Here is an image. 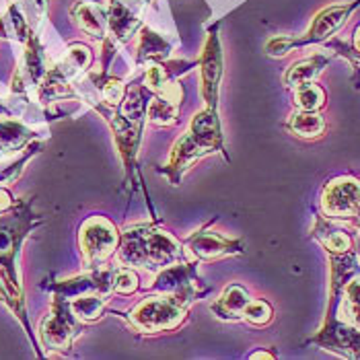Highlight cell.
<instances>
[{"instance_id":"6da1fadb","label":"cell","mask_w":360,"mask_h":360,"mask_svg":"<svg viewBox=\"0 0 360 360\" xmlns=\"http://www.w3.org/2000/svg\"><path fill=\"white\" fill-rule=\"evenodd\" d=\"M184 257L179 243L161 229L150 224L128 226L120 245V262L128 268H140L159 274Z\"/></svg>"},{"instance_id":"7a4b0ae2","label":"cell","mask_w":360,"mask_h":360,"mask_svg":"<svg viewBox=\"0 0 360 360\" xmlns=\"http://www.w3.org/2000/svg\"><path fill=\"white\" fill-rule=\"evenodd\" d=\"M222 148L221 136V122L219 113L214 108H208L202 113H198L188 132L173 144L169 163H167V173L173 179V184L179 181V177L194 165L198 159L217 153Z\"/></svg>"},{"instance_id":"3957f363","label":"cell","mask_w":360,"mask_h":360,"mask_svg":"<svg viewBox=\"0 0 360 360\" xmlns=\"http://www.w3.org/2000/svg\"><path fill=\"white\" fill-rule=\"evenodd\" d=\"M27 231V217H11L0 221V297L23 323H25V303H23V290H21L15 259Z\"/></svg>"},{"instance_id":"277c9868","label":"cell","mask_w":360,"mask_h":360,"mask_svg":"<svg viewBox=\"0 0 360 360\" xmlns=\"http://www.w3.org/2000/svg\"><path fill=\"white\" fill-rule=\"evenodd\" d=\"M190 299L173 292H159L155 297H146L130 313V323L142 333H159L175 330L190 307Z\"/></svg>"},{"instance_id":"5b68a950","label":"cell","mask_w":360,"mask_h":360,"mask_svg":"<svg viewBox=\"0 0 360 360\" xmlns=\"http://www.w3.org/2000/svg\"><path fill=\"white\" fill-rule=\"evenodd\" d=\"M352 13V4H333L323 11H319L311 25L307 29L301 37H290V35H276L266 44V54L280 58L286 56L295 48H303V46H311V44H321L326 39H330L335 31L346 23V19Z\"/></svg>"},{"instance_id":"8992f818","label":"cell","mask_w":360,"mask_h":360,"mask_svg":"<svg viewBox=\"0 0 360 360\" xmlns=\"http://www.w3.org/2000/svg\"><path fill=\"white\" fill-rule=\"evenodd\" d=\"M321 210L333 221H348L360 233V179L342 175L328 181L321 194Z\"/></svg>"},{"instance_id":"52a82bcc","label":"cell","mask_w":360,"mask_h":360,"mask_svg":"<svg viewBox=\"0 0 360 360\" xmlns=\"http://www.w3.org/2000/svg\"><path fill=\"white\" fill-rule=\"evenodd\" d=\"M81 250H83L84 262L89 266H99L105 262L113 251L117 250L120 235L115 226L103 217H91L81 226Z\"/></svg>"},{"instance_id":"ba28073f","label":"cell","mask_w":360,"mask_h":360,"mask_svg":"<svg viewBox=\"0 0 360 360\" xmlns=\"http://www.w3.org/2000/svg\"><path fill=\"white\" fill-rule=\"evenodd\" d=\"M309 344L346 359H360V330L338 315H328L323 328L309 340Z\"/></svg>"},{"instance_id":"9c48e42d","label":"cell","mask_w":360,"mask_h":360,"mask_svg":"<svg viewBox=\"0 0 360 360\" xmlns=\"http://www.w3.org/2000/svg\"><path fill=\"white\" fill-rule=\"evenodd\" d=\"M75 319L77 317L72 315L68 301H64V297H58L54 311L41 321V328H39L44 346L52 350H66L77 333Z\"/></svg>"},{"instance_id":"30bf717a","label":"cell","mask_w":360,"mask_h":360,"mask_svg":"<svg viewBox=\"0 0 360 360\" xmlns=\"http://www.w3.org/2000/svg\"><path fill=\"white\" fill-rule=\"evenodd\" d=\"M200 75H202V95L208 108H217L219 84L222 79V52L219 33H210L204 44V52L200 60Z\"/></svg>"},{"instance_id":"8fae6325","label":"cell","mask_w":360,"mask_h":360,"mask_svg":"<svg viewBox=\"0 0 360 360\" xmlns=\"http://www.w3.org/2000/svg\"><path fill=\"white\" fill-rule=\"evenodd\" d=\"M144 11L142 0H110L108 6V27L115 41L126 44L134 29L139 27L140 17Z\"/></svg>"},{"instance_id":"7c38bea8","label":"cell","mask_w":360,"mask_h":360,"mask_svg":"<svg viewBox=\"0 0 360 360\" xmlns=\"http://www.w3.org/2000/svg\"><path fill=\"white\" fill-rule=\"evenodd\" d=\"M188 251L198 257V259H214V257H224L241 251V243L226 239L214 231H198L188 241H186Z\"/></svg>"},{"instance_id":"4fadbf2b","label":"cell","mask_w":360,"mask_h":360,"mask_svg":"<svg viewBox=\"0 0 360 360\" xmlns=\"http://www.w3.org/2000/svg\"><path fill=\"white\" fill-rule=\"evenodd\" d=\"M330 54H313L307 56L303 60L295 62L286 72H284V84L288 89H299L303 84L315 83V79L323 72V68L328 66L330 62Z\"/></svg>"},{"instance_id":"5bb4252c","label":"cell","mask_w":360,"mask_h":360,"mask_svg":"<svg viewBox=\"0 0 360 360\" xmlns=\"http://www.w3.org/2000/svg\"><path fill=\"white\" fill-rule=\"evenodd\" d=\"M328 315H338L360 330V274L348 280L340 292V301L328 309Z\"/></svg>"},{"instance_id":"9a60e30c","label":"cell","mask_w":360,"mask_h":360,"mask_svg":"<svg viewBox=\"0 0 360 360\" xmlns=\"http://www.w3.org/2000/svg\"><path fill=\"white\" fill-rule=\"evenodd\" d=\"M251 297L250 292L239 286V284H229L224 290H222L221 299L212 305V313L224 319V321H233V319H239L243 317V311L245 307L250 305Z\"/></svg>"},{"instance_id":"2e32d148","label":"cell","mask_w":360,"mask_h":360,"mask_svg":"<svg viewBox=\"0 0 360 360\" xmlns=\"http://www.w3.org/2000/svg\"><path fill=\"white\" fill-rule=\"evenodd\" d=\"M313 237L326 248V251H328L330 255H340V253L352 251V237H350L344 229L335 226V224H332L330 221H326V219H321V217L315 219Z\"/></svg>"},{"instance_id":"e0dca14e","label":"cell","mask_w":360,"mask_h":360,"mask_svg":"<svg viewBox=\"0 0 360 360\" xmlns=\"http://www.w3.org/2000/svg\"><path fill=\"white\" fill-rule=\"evenodd\" d=\"M72 19L84 33L91 37L103 39L105 37V27H108V15L91 2H77L72 6Z\"/></svg>"},{"instance_id":"ac0fdd59","label":"cell","mask_w":360,"mask_h":360,"mask_svg":"<svg viewBox=\"0 0 360 360\" xmlns=\"http://www.w3.org/2000/svg\"><path fill=\"white\" fill-rule=\"evenodd\" d=\"M31 139H33V132L29 130L25 124L13 120L8 115H2L0 117V153L2 155L17 153Z\"/></svg>"},{"instance_id":"d6986e66","label":"cell","mask_w":360,"mask_h":360,"mask_svg":"<svg viewBox=\"0 0 360 360\" xmlns=\"http://www.w3.org/2000/svg\"><path fill=\"white\" fill-rule=\"evenodd\" d=\"M286 128L299 139H319L326 132V120L319 111H295Z\"/></svg>"},{"instance_id":"ffe728a7","label":"cell","mask_w":360,"mask_h":360,"mask_svg":"<svg viewBox=\"0 0 360 360\" xmlns=\"http://www.w3.org/2000/svg\"><path fill=\"white\" fill-rule=\"evenodd\" d=\"M105 303H108V295H101V292H83L68 301L72 315L81 321L99 319L105 309Z\"/></svg>"},{"instance_id":"44dd1931","label":"cell","mask_w":360,"mask_h":360,"mask_svg":"<svg viewBox=\"0 0 360 360\" xmlns=\"http://www.w3.org/2000/svg\"><path fill=\"white\" fill-rule=\"evenodd\" d=\"M177 110H179V103L169 99V97H161L157 95L148 108H146V115L153 124H159V126H169V124H175L177 122Z\"/></svg>"},{"instance_id":"7402d4cb","label":"cell","mask_w":360,"mask_h":360,"mask_svg":"<svg viewBox=\"0 0 360 360\" xmlns=\"http://www.w3.org/2000/svg\"><path fill=\"white\" fill-rule=\"evenodd\" d=\"M169 54V46L167 41L155 31L144 29L142 31V41L139 48V60L140 62H155V60H163Z\"/></svg>"},{"instance_id":"603a6c76","label":"cell","mask_w":360,"mask_h":360,"mask_svg":"<svg viewBox=\"0 0 360 360\" xmlns=\"http://www.w3.org/2000/svg\"><path fill=\"white\" fill-rule=\"evenodd\" d=\"M295 105L303 111H319L326 105V91L315 83L295 89Z\"/></svg>"},{"instance_id":"cb8c5ba5","label":"cell","mask_w":360,"mask_h":360,"mask_svg":"<svg viewBox=\"0 0 360 360\" xmlns=\"http://www.w3.org/2000/svg\"><path fill=\"white\" fill-rule=\"evenodd\" d=\"M111 286H113V290L115 292H120V295H132L136 288H139V276H136V272L132 270V268H120V270H115L113 272V276H111Z\"/></svg>"},{"instance_id":"d4e9b609","label":"cell","mask_w":360,"mask_h":360,"mask_svg":"<svg viewBox=\"0 0 360 360\" xmlns=\"http://www.w3.org/2000/svg\"><path fill=\"white\" fill-rule=\"evenodd\" d=\"M243 319L250 321V323H255V326H266L272 319V307L268 305L266 301H253L251 299L250 305L245 307V311H243Z\"/></svg>"},{"instance_id":"484cf974","label":"cell","mask_w":360,"mask_h":360,"mask_svg":"<svg viewBox=\"0 0 360 360\" xmlns=\"http://www.w3.org/2000/svg\"><path fill=\"white\" fill-rule=\"evenodd\" d=\"M37 153V146H31L27 153L19 159V161H13V163H8L6 167H0V186H11L19 175H21V171H23V165L27 163L29 159L33 157Z\"/></svg>"},{"instance_id":"4316f807","label":"cell","mask_w":360,"mask_h":360,"mask_svg":"<svg viewBox=\"0 0 360 360\" xmlns=\"http://www.w3.org/2000/svg\"><path fill=\"white\" fill-rule=\"evenodd\" d=\"M101 95H103V101L111 105V108H117V105H122V101H124V97H126V89H124V83L122 81H115V79H111L108 83L103 84V89H101Z\"/></svg>"},{"instance_id":"83f0119b","label":"cell","mask_w":360,"mask_h":360,"mask_svg":"<svg viewBox=\"0 0 360 360\" xmlns=\"http://www.w3.org/2000/svg\"><path fill=\"white\" fill-rule=\"evenodd\" d=\"M346 58H348L356 68H360V25L356 27V31H354V37H352V52H350V54H346Z\"/></svg>"},{"instance_id":"f1b7e54d","label":"cell","mask_w":360,"mask_h":360,"mask_svg":"<svg viewBox=\"0 0 360 360\" xmlns=\"http://www.w3.org/2000/svg\"><path fill=\"white\" fill-rule=\"evenodd\" d=\"M11 204H13L11 195H8L6 190H2V186H0V212L6 210V208H11Z\"/></svg>"},{"instance_id":"f546056e","label":"cell","mask_w":360,"mask_h":360,"mask_svg":"<svg viewBox=\"0 0 360 360\" xmlns=\"http://www.w3.org/2000/svg\"><path fill=\"white\" fill-rule=\"evenodd\" d=\"M251 359H272V354H268V352H255V354H251Z\"/></svg>"},{"instance_id":"4dcf8cb0","label":"cell","mask_w":360,"mask_h":360,"mask_svg":"<svg viewBox=\"0 0 360 360\" xmlns=\"http://www.w3.org/2000/svg\"><path fill=\"white\" fill-rule=\"evenodd\" d=\"M2 115H6V110H4V105L0 103V117H2Z\"/></svg>"},{"instance_id":"1f68e13d","label":"cell","mask_w":360,"mask_h":360,"mask_svg":"<svg viewBox=\"0 0 360 360\" xmlns=\"http://www.w3.org/2000/svg\"><path fill=\"white\" fill-rule=\"evenodd\" d=\"M2 157H4V155H2V153H0V159H2Z\"/></svg>"}]
</instances>
